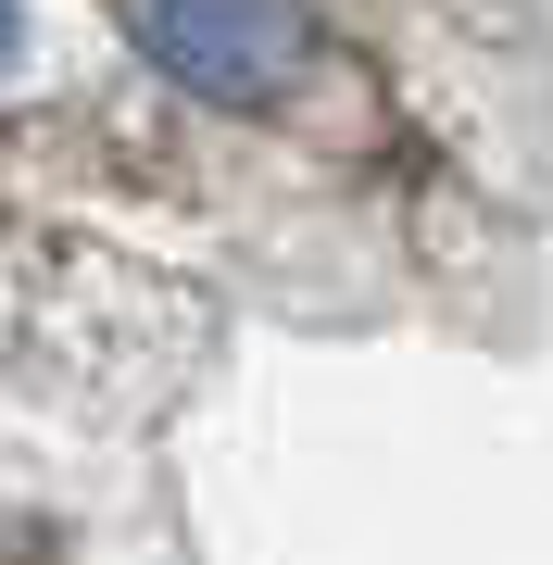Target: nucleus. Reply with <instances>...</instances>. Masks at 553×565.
<instances>
[{
	"instance_id": "2",
	"label": "nucleus",
	"mask_w": 553,
	"mask_h": 565,
	"mask_svg": "<svg viewBox=\"0 0 553 565\" xmlns=\"http://www.w3.org/2000/svg\"><path fill=\"white\" fill-rule=\"evenodd\" d=\"M13 39H25V0H0V63H13Z\"/></svg>"
},
{
	"instance_id": "1",
	"label": "nucleus",
	"mask_w": 553,
	"mask_h": 565,
	"mask_svg": "<svg viewBox=\"0 0 553 565\" xmlns=\"http://www.w3.org/2000/svg\"><path fill=\"white\" fill-rule=\"evenodd\" d=\"M126 51L226 126H328L352 102V63L315 0H114Z\"/></svg>"
}]
</instances>
